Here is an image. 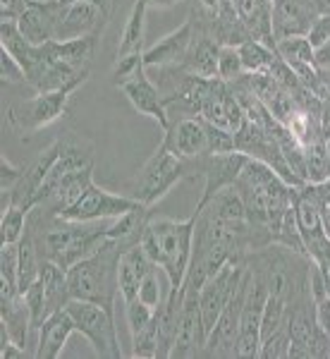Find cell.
I'll use <instances>...</instances> for the list:
<instances>
[{"mask_svg":"<svg viewBox=\"0 0 330 359\" xmlns=\"http://www.w3.org/2000/svg\"><path fill=\"white\" fill-rule=\"evenodd\" d=\"M233 187L245 201L249 221L259 225V228L268 230L275 242V233L280 228L282 216L294 204L297 187L287 184L273 168L256 158H247Z\"/></svg>","mask_w":330,"mask_h":359,"instance_id":"cell-1","label":"cell"},{"mask_svg":"<svg viewBox=\"0 0 330 359\" xmlns=\"http://www.w3.org/2000/svg\"><path fill=\"white\" fill-rule=\"evenodd\" d=\"M194 228L196 211L187 221H172V218L151 213L142 235L144 252L156 266L163 269L172 290H179L184 285V276H187L189 262H192Z\"/></svg>","mask_w":330,"mask_h":359,"instance_id":"cell-2","label":"cell"},{"mask_svg":"<svg viewBox=\"0 0 330 359\" xmlns=\"http://www.w3.org/2000/svg\"><path fill=\"white\" fill-rule=\"evenodd\" d=\"M120 257H123V247L108 240L96 254H91V257L74 264L72 269H67L69 297L101 304L115 314V302L120 297Z\"/></svg>","mask_w":330,"mask_h":359,"instance_id":"cell-3","label":"cell"},{"mask_svg":"<svg viewBox=\"0 0 330 359\" xmlns=\"http://www.w3.org/2000/svg\"><path fill=\"white\" fill-rule=\"evenodd\" d=\"M206 156V154H204ZM199 158H179L165 147H158L151 154V158L142 165L137 177L130 182V196L137 199L142 206L151 208L156 201H160L182 180L201 175V161Z\"/></svg>","mask_w":330,"mask_h":359,"instance_id":"cell-4","label":"cell"},{"mask_svg":"<svg viewBox=\"0 0 330 359\" xmlns=\"http://www.w3.org/2000/svg\"><path fill=\"white\" fill-rule=\"evenodd\" d=\"M67 311L74 318L77 333H82L89 345L94 347V355L103 359H120L123 347H120V335L115 328V314L106 306L84 302V299H69Z\"/></svg>","mask_w":330,"mask_h":359,"instance_id":"cell-5","label":"cell"},{"mask_svg":"<svg viewBox=\"0 0 330 359\" xmlns=\"http://www.w3.org/2000/svg\"><path fill=\"white\" fill-rule=\"evenodd\" d=\"M53 41H72L82 36H101L110 13L91 0H53Z\"/></svg>","mask_w":330,"mask_h":359,"instance_id":"cell-6","label":"cell"},{"mask_svg":"<svg viewBox=\"0 0 330 359\" xmlns=\"http://www.w3.org/2000/svg\"><path fill=\"white\" fill-rule=\"evenodd\" d=\"M77 89H60V91H43L8 108V125L22 137H32L41 132L43 127L53 125L67 113L72 94Z\"/></svg>","mask_w":330,"mask_h":359,"instance_id":"cell-7","label":"cell"},{"mask_svg":"<svg viewBox=\"0 0 330 359\" xmlns=\"http://www.w3.org/2000/svg\"><path fill=\"white\" fill-rule=\"evenodd\" d=\"M247 287H249V266L242 276V280L235 285L233 294H230L225 309L220 311L216 326L211 328L206 338V345L201 350V357H237V338H240V321H242V309H245L247 299Z\"/></svg>","mask_w":330,"mask_h":359,"instance_id":"cell-8","label":"cell"},{"mask_svg":"<svg viewBox=\"0 0 330 359\" xmlns=\"http://www.w3.org/2000/svg\"><path fill=\"white\" fill-rule=\"evenodd\" d=\"M294 213H297V225L304 242L306 257L323 271V276L330 283V237L323 230V221H321V213H318L316 199L304 187H299L297 194H294Z\"/></svg>","mask_w":330,"mask_h":359,"instance_id":"cell-9","label":"cell"},{"mask_svg":"<svg viewBox=\"0 0 330 359\" xmlns=\"http://www.w3.org/2000/svg\"><path fill=\"white\" fill-rule=\"evenodd\" d=\"M137 206H142V204H139L137 199H132L130 194H113V192H108V189L91 182L89 187H86V192L79 196L60 218L77 221V223L108 221V218H118Z\"/></svg>","mask_w":330,"mask_h":359,"instance_id":"cell-10","label":"cell"},{"mask_svg":"<svg viewBox=\"0 0 330 359\" xmlns=\"http://www.w3.org/2000/svg\"><path fill=\"white\" fill-rule=\"evenodd\" d=\"M245 271H247L245 262H230V264H225L216 276H211L204 285H201L199 311H201V326H204L206 338H208V333H211V328L216 326L220 311L225 309L230 294H233L237 283L242 280Z\"/></svg>","mask_w":330,"mask_h":359,"instance_id":"cell-11","label":"cell"},{"mask_svg":"<svg viewBox=\"0 0 330 359\" xmlns=\"http://www.w3.org/2000/svg\"><path fill=\"white\" fill-rule=\"evenodd\" d=\"M268 302V290H266L263 280L252 273L249 269V287L245 309H242L240 321V338H237V357L242 359H256L261 350V316L263 306Z\"/></svg>","mask_w":330,"mask_h":359,"instance_id":"cell-12","label":"cell"},{"mask_svg":"<svg viewBox=\"0 0 330 359\" xmlns=\"http://www.w3.org/2000/svg\"><path fill=\"white\" fill-rule=\"evenodd\" d=\"M182 290H184L182 309H179L177 333H175V343H172L170 357H177V359L201 357V350H204V345H206V335H204V326H201L199 287L182 285Z\"/></svg>","mask_w":330,"mask_h":359,"instance_id":"cell-13","label":"cell"},{"mask_svg":"<svg viewBox=\"0 0 330 359\" xmlns=\"http://www.w3.org/2000/svg\"><path fill=\"white\" fill-rule=\"evenodd\" d=\"M118 89L127 96V101L135 106L137 113L156 120L163 132L170 127V115H167V108L163 103V94H160V89L156 86L153 79L149 77L146 65L139 67L137 72L127 79V82H123L118 86Z\"/></svg>","mask_w":330,"mask_h":359,"instance_id":"cell-14","label":"cell"},{"mask_svg":"<svg viewBox=\"0 0 330 359\" xmlns=\"http://www.w3.org/2000/svg\"><path fill=\"white\" fill-rule=\"evenodd\" d=\"M167 151H172L179 158H199L208 154V137L204 118H177L170 120V127L163 132V142Z\"/></svg>","mask_w":330,"mask_h":359,"instance_id":"cell-15","label":"cell"},{"mask_svg":"<svg viewBox=\"0 0 330 359\" xmlns=\"http://www.w3.org/2000/svg\"><path fill=\"white\" fill-rule=\"evenodd\" d=\"M249 156L242 151L230 154H206L201 161V175H204V194H201L199 204H204L211 196H216L220 189L233 187L235 180L240 177L242 168H245Z\"/></svg>","mask_w":330,"mask_h":359,"instance_id":"cell-16","label":"cell"},{"mask_svg":"<svg viewBox=\"0 0 330 359\" xmlns=\"http://www.w3.org/2000/svg\"><path fill=\"white\" fill-rule=\"evenodd\" d=\"M192 43H194V22L192 17H187L175 32H170L158 43H153L151 48L144 50V65H146V69L182 65L189 48H192Z\"/></svg>","mask_w":330,"mask_h":359,"instance_id":"cell-17","label":"cell"},{"mask_svg":"<svg viewBox=\"0 0 330 359\" xmlns=\"http://www.w3.org/2000/svg\"><path fill=\"white\" fill-rule=\"evenodd\" d=\"M314 13L304 0H273V13H270V27H273V39L287 36H306Z\"/></svg>","mask_w":330,"mask_h":359,"instance_id":"cell-18","label":"cell"},{"mask_svg":"<svg viewBox=\"0 0 330 359\" xmlns=\"http://www.w3.org/2000/svg\"><path fill=\"white\" fill-rule=\"evenodd\" d=\"M77 333V326H74L72 314L65 309L50 314L39 328V345H36V355L39 359H57L60 352L65 350L69 335Z\"/></svg>","mask_w":330,"mask_h":359,"instance_id":"cell-19","label":"cell"},{"mask_svg":"<svg viewBox=\"0 0 330 359\" xmlns=\"http://www.w3.org/2000/svg\"><path fill=\"white\" fill-rule=\"evenodd\" d=\"M153 266L156 264L146 257L142 242L135 245V247H130V249H125L123 257H120V264H118L120 297H123V302H130V299L137 297L144 276H146Z\"/></svg>","mask_w":330,"mask_h":359,"instance_id":"cell-20","label":"cell"},{"mask_svg":"<svg viewBox=\"0 0 330 359\" xmlns=\"http://www.w3.org/2000/svg\"><path fill=\"white\" fill-rule=\"evenodd\" d=\"M91 182H94V165H86V168H79V170L67 172V175L60 180L55 192L39 206H41L43 211H48L50 216H62V213L86 192V187H89Z\"/></svg>","mask_w":330,"mask_h":359,"instance_id":"cell-21","label":"cell"},{"mask_svg":"<svg viewBox=\"0 0 330 359\" xmlns=\"http://www.w3.org/2000/svg\"><path fill=\"white\" fill-rule=\"evenodd\" d=\"M218 53H220V43L216 39H211L208 34L194 32V43H192V48H189L182 65L189 74H196V77H204V79H216Z\"/></svg>","mask_w":330,"mask_h":359,"instance_id":"cell-22","label":"cell"},{"mask_svg":"<svg viewBox=\"0 0 330 359\" xmlns=\"http://www.w3.org/2000/svg\"><path fill=\"white\" fill-rule=\"evenodd\" d=\"M17 27L32 46L53 41V15H50L48 3H29L17 20Z\"/></svg>","mask_w":330,"mask_h":359,"instance_id":"cell-23","label":"cell"},{"mask_svg":"<svg viewBox=\"0 0 330 359\" xmlns=\"http://www.w3.org/2000/svg\"><path fill=\"white\" fill-rule=\"evenodd\" d=\"M146 10H149L146 0H135V5H132V13H130V17H127V22H125L123 36H120L115 60H120V57H127V55L144 53V34H146Z\"/></svg>","mask_w":330,"mask_h":359,"instance_id":"cell-24","label":"cell"},{"mask_svg":"<svg viewBox=\"0 0 330 359\" xmlns=\"http://www.w3.org/2000/svg\"><path fill=\"white\" fill-rule=\"evenodd\" d=\"M98 39L101 36H82V39H72V41H50V48L69 67L91 72V60L96 55Z\"/></svg>","mask_w":330,"mask_h":359,"instance_id":"cell-25","label":"cell"},{"mask_svg":"<svg viewBox=\"0 0 330 359\" xmlns=\"http://www.w3.org/2000/svg\"><path fill=\"white\" fill-rule=\"evenodd\" d=\"M41 262L43 259L36 247V240H34V235L27 230L25 237L20 240V276H17V285H20L22 294L36 283L39 273H41Z\"/></svg>","mask_w":330,"mask_h":359,"instance_id":"cell-26","label":"cell"},{"mask_svg":"<svg viewBox=\"0 0 330 359\" xmlns=\"http://www.w3.org/2000/svg\"><path fill=\"white\" fill-rule=\"evenodd\" d=\"M237 50H240L242 65H245L247 74H268L275 62V57H277L275 48L256 41V39H249V41L240 43Z\"/></svg>","mask_w":330,"mask_h":359,"instance_id":"cell-27","label":"cell"},{"mask_svg":"<svg viewBox=\"0 0 330 359\" xmlns=\"http://www.w3.org/2000/svg\"><path fill=\"white\" fill-rule=\"evenodd\" d=\"M304 161H306V182H328L330 180V165H328V149L326 137H316L304 147Z\"/></svg>","mask_w":330,"mask_h":359,"instance_id":"cell-28","label":"cell"},{"mask_svg":"<svg viewBox=\"0 0 330 359\" xmlns=\"http://www.w3.org/2000/svg\"><path fill=\"white\" fill-rule=\"evenodd\" d=\"M170 290H172L170 280H167V276L163 273V269H160V266H153V269L144 276L137 297L142 299L144 304L151 306V309H156V306H160V302L170 294Z\"/></svg>","mask_w":330,"mask_h":359,"instance_id":"cell-29","label":"cell"},{"mask_svg":"<svg viewBox=\"0 0 330 359\" xmlns=\"http://www.w3.org/2000/svg\"><path fill=\"white\" fill-rule=\"evenodd\" d=\"M275 53L287 62V65H297V62H311L314 65V48H311L306 36H287L275 41Z\"/></svg>","mask_w":330,"mask_h":359,"instance_id":"cell-30","label":"cell"},{"mask_svg":"<svg viewBox=\"0 0 330 359\" xmlns=\"http://www.w3.org/2000/svg\"><path fill=\"white\" fill-rule=\"evenodd\" d=\"M29 225V211L22 206H10L3 211V221H0V235H3V245H15L27 233Z\"/></svg>","mask_w":330,"mask_h":359,"instance_id":"cell-31","label":"cell"},{"mask_svg":"<svg viewBox=\"0 0 330 359\" xmlns=\"http://www.w3.org/2000/svg\"><path fill=\"white\" fill-rule=\"evenodd\" d=\"M245 72V65H242V57L237 46H220L218 53V79H223L225 84L240 79Z\"/></svg>","mask_w":330,"mask_h":359,"instance_id":"cell-32","label":"cell"},{"mask_svg":"<svg viewBox=\"0 0 330 359\" xmlns=\"http://www.w3.org/2000/svg\"><path fill=\"white\" fill-rule=\"evenodd\" d=\"M156 309H151L149 304H144L142 299L135 297L130 302H125V318H127V326H130V335L135 338L153 321Z\"/></svg>","mask_w":330,"mask_h":359,"instance_id":"cell-33","label":"cell"},{"mask_svg":"<svg viewBox=\"0 0 330 359\" xmlns=\"http://www.w3.org/2000/svg\"><path fill=\"white\" fill-rule=\"evenodd\" d=\"M287 350H289V326L285 323L282 328H277L275 333H270L268 338L261 340L259 357L261 359H287Z\"/></svg>","mask_w":330,"mask_h":359,"instance_id":"cell-34","label":"cell"},{"mask_svg":"<svg viewBox=\"0 0 330 359\" xmlns=\"http://www.w3.org/2000/svg\"><path fill=\"white\" fill-rule=\"evenodd\" d=\"M206 123V137H208V154H230L237 151L235 149V132H230L228 127L223 125H213Z\"/></svg>","mask_w":330,"mask_h":359,"instance_id":"cell-35","label":"cell"},{"mask_svg":"<svg viewBox=\"0 0 330 359\" xmlns=\"http://www.w3.org/2000/svg\"><path fill=\"white\" fill-rule=\"evenodd\" d=\"M0 79H3V86L27 82L25 67H22L20 62H17L5 48H0Z\"/></svg>","mask_w":330,"mask_h":359,"instance_id":"cell-36","label":"cell"},{"mask_svg":"<svg viewBox=\"0 0 330 359\" xmlns=\"http://www.w3.org/2000/svg\"><path fill=\"white\" fill-rule=\"evenodd\" d=\"M25 170H27V168L15 165L13 161L3 154V158H0V192L13 194V189L20 184V180L25 177Z\"/></svg>","mask_w":330,"mask_h":359,"instance_id":"cell-37","label":"cell"},{"mask_svg":"<svg viewBox=\"0 0 330 359\" xmlns=\"http://www.w3.org/2000/svg\"><path fill=\"white\" fill-rule=\"evenodd\" d=\"M306 39H309L311 48H321L323 43L330 41V15H316L314 22H311L309 32H306Z\"/></svg>","mask_w":330,"mask_h":359,"instance_id":"cell-38","label":"cell"},{"mask_svg":"<svg viewBox=\"0 0 330 359\" xmlns=\"http://www.w3.org/2000/svg\"><path fill=\"white\" fill-rule=\"evenodd\" d=\"M225 123H228V130L235 132V135L247 123V115H245V111H242L240 103H237V98H235L233 91L228 94V103H225Z\"/></svg>","mask_w":330,"mask_h":359,"instance_id":"cell-39","label":"cell"},{"mask_svg":"<svg viewBox=\"0 0 330 359\" xmlns=\"http://www.w3.org/2000/svg\"><path fill=\"white\" fill-rule=\"evenodd\" d=\"M29 0H0V20H20Z\"/></svg>","mask_w":330,"mask_h":359,"instance_id":"cell-40","label":"cell"},{"mask_svg":"<svg viewBox=\"0 0 330 359\" xmlns=\"http://www.w3.org/2000/svg\"><path fill=\"white\" fill-rule=\"evenodd\" d=\"M0 357L3 359H25V357H29V350L22 347L20 343H15V340H10L8 345L0 347Z\"/></svg>","mask_w":330,"mask_h":359,"instance_id":"cell-41","label":"cell"},{"mask_svg":"<svg viewBox=\"0 0 330 359\" xmlns=\"http://www.w3.org/2000/svg\"><path fill=\"white\" fill-rule=\"evenodd\" d=\"M29 3H53V0H29Z\"/></svg>","mask_w":330,"mask_h":359,"instance_id":"cell-42","label":"cell"}]
</instances>
